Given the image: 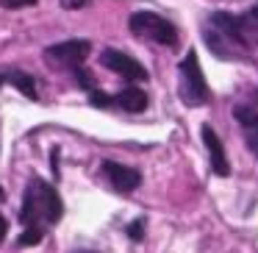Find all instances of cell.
<instances>
[{"instance_id":"cell-6","label":"cell","mask_w":258,"mask_h":253,"mask_svg":"<svg viewBox=\"0 0 258 253\" xmlns=\"http://www.w3.org/2000/svg\"><path fill=\"white\" fill-rule=\"evenodd\" d=\"M100 64L108 70H114L117 75H122V78H128V81H147V70L142 67L134 56H128V53H122V50H111V47L103 50Z\"/></svg>"},{"instance_id":"cell-12","label":"cell","mask_w":258,"mask_h":253,"mask_svg":"<svg viewBox=\"0 0 258 253\" xmlns=\"http://www.w3.org/2000/svg\"><path fill=\"white\" fill-rule=\"evenodd\" d=\"M42 236H45V228H42V225H25V231L20 234V239H17V247L36 245V242H42Z\"/></svg>"},{"instance_id":"cell-15","label":"cell","mask_w":258,"mask_h":253,"mask_svg":"<svg viewBox=\"0 0 258 253\" xmlns=\"http://www.w3.org/2000/svg\"><path fill=\"white\" fill-rule=\"evenodd\" d=\"M128 236L131 239H142L145 236V220H136V223L128 225Z\"/></svg>"},{"instance_id":"cell-5","label":"cell","mask_w":258,"mask_h":253,"mask_svg":"<svg viewBox=\"0 0 258 253\" xmlns=\"http://www.w3.org/2000/svg\"><path fill=\"white\" fill-rule=\"evenodd\" d=\"M89 50L92 45L86 39H70V42H58V45H50L45 50V56L50 62L61 64V67H81V64L89 59Z\"/></svg>"},{"instance_id":"cell-19","label":"cell","mask_w":258,"mask_h":253,"mask_svg":"<svg viewBox=\"0 0 258 253\" xmlns=\"http://www.w3.org/2000/svg\"><path fill=\"white\" fill-rule=\"evenodd\" d=\"M6 200V192H3V186H0V203Z\"/></svg>"},{"instance_id":"cell-2","label":"cell","mask_w":258,"mask_h":253,"mask_svg":"<svg viewBox=\"0 0 258 253\" xmlns=\"http://www.w3.org/2000/svg\"><path fill=\"white\" fill-rule=\"evenodd\" d=\"M178 92H180L183 106H189V109L206 106V103L211 100L206 75H203V70H200V59H197L195 50L186 53L180 67H178Z\"/></svg>"},{"instance_id":"cell-4","label":"cell","mask_w":258,"mask_h":253,"mask_svg":"<svg viewBox=\"0 0 258 253\" xmlns=\"http://www.w3.org/2000/svg\"><path fill=\"white\" fill-rule=\"evenodd\" d=\"M128 28L134 31L139 39H150V42H158V45H167V47L178 45V31H175V25L169 23V20H164L161 14L136 12V14H131Z\"/></svg>"},{"instance_id":"cell-18","label":"cell","mask_w":258,"mask_h":253,"mask_svg":"<svg viewBox=\"0 0 258 253\" xmlns=\"http://www.w3.org/2000/svg\"><path fill=\"white\" fill-rule=\"evenodd\" d=\"M6 234H9V223H6V217L0 214V239H6Z\"/></svg>"},{"instance_id":"cell-9","label":"cell","mask_w":258,"mask_h":253,"mask_svg":"<svg viewBox=\"0 0 258 253\" xmlns=\"http://www.w3.org/2000/svg\"><path fill=\"white\" fill-rule=\"evenodd\" d=\"M233 114H236V120H239L241 131H244L247 147L258 156V112L255 109H247V106H239Z\"/></svg>"},{"instance_id":"cell-17","label":"cell","mask_w":258,"mask_h":253,"mask_svg":"<svg viewBox=\"0 0 258 253\" xmlns=\"http://www.w3.org/2000/svg\"><path fill=\"white\" fill-rule=\"evenodd\" d=\"M86 3H89V0H61V6L64 9H73V12H75V9H84Z\"/></svg>"},{"instance_id":"cell-11","label":"cell","mask_w":258,"mask_h":253,"mask_svg":"<svg viewBox=\"0 0 258 253\" xmlns=\"http://www.w3.org/2000/svg\"><path fill=\"white\" fill-rule=\"evenodd\" d=\"M6 75V84H12L14 89H20L25 97H31V100H39V95H36V86H34V78H31L28 73H20V70H9Z\"/></svg>"},{"instance_id":"cell-13","label":"cell","mask_w":258,"mask_h":253,"mask_svg":"<svg viewBox=\"0 0 258 253\" xmlns=\"http://www.w3.org/2000/svg\"><path fill=\"white\" fill-rule=\"evenodd\" d=\"M89 103H92V106H97V109H108V106H114V97L111 95H103L100 89H92L89 92Z\"/></svg>"},{"instance_id":"cell-21","label":"cell","mask_w":258,"mask_h":253,"mask_svg":"<svg viewBox=\"0 0 258 253\" xmlns=\"http://www.w3.org/2000/svg\"><path fill=\"white\" fill-rule=\"evenodd\" d=\"M73 253H95V250H73Z\"/></svg>"},{"instance_id":"cell-16","label":"cell","mask_w":258,"mask_h":253,"mask_svg":"<svg viewBox=\"0 0 258 253\" xmlns=\"http://www.w3.org/2000/svg\"><path fill=\"white\" fill-rule=\"evenodd\" d=\"M3 9H25V6H36V0H0Z\"/></svg>"},{"instance_id":"cell-20","label":"cell","mask_w":258,"mask_h":253,"mask_svg":"<svg viewBox=\"0 0 258 253\" xmlns=\"http://www.w3.org/2000/svg\"><path fill=\"white\" fill-rule=\"evenodd\" d=\"M3 84H6V75H3V73H0V86H3Z\"/></svg>"},{"instance_id":"cell-7","label":"cell","mask_w":258,"mask_h":253,"mask_svg":"<svg viewBox=\"0 0 258 253\" xmlns=\"http://www.w3.org/2000/svg\"><path fill=\"white\" fill-rule=\"evenodd\" d=\"M103 175L108 178V184L117 192H134L142 184V173L134 167H125L117 162H103Z\"/></svg>"},{"instance_id":"cell-8","label":"cell","mask_w":258,"mask_h":253,"mask_svg":"<svg viewBox=\"0 0 258 253\" xmlns=\"http://www.w3.org/2000/svg\"><path fill=\"white\" fill-rule=\"evenodd\" d=\"M203 145H206V150H208V162H211V170L217 175H230V164H228V156H225V147H222V142H219V136L214 134V128L211 125H203Z\"/></svg>"},{"instance_id":"cell-14","label":"cell","mask_w":258,"mask_h":253,"mask_svg":"<svg viewBox=\"0 0 258 253\" xmlns=\"http://www.w3.org/2000/svg\"><path fill=\"white\" fill-rule=\"evenodd\" d=\"M75 78H78V84L84 86L86 92H92V89H95V78H92V75L86 73L84 67H75Z\"/></svg>"},{"instance_id":"cell-3","label":"cell","mask_w":258,"mask_h":253,"mask_svg":"<svg viewBox=\"0 0 258 253\" xmlns=\"http://www.w3.org/2000/svg\"><path fill=\"white\" fill-rule=\"evenodd\" d=\"M208 25L222 31V34L228 36L230 42H236L241 50L258 45V6H252L250 12L239 14V17H233V14H228V12H217V14H211V23Z\"/></svg>"},{"instance_id":"cell-10","label":"cell","mask_w":258,"mask_h":253,"mask_svg":"<svg viewBox=\"0 0 258 253\" xmlns=\"http://www.w3.org/2000/svg\"><path fill=\"white\" fill-rule=\"evenodd\" d=\"M114 106L125 109V112H145L147 109V95L142 89H136V86H128V89H122L119 95H114Z\"/></svg>"},{"instance_id":"cell-1","label":"cell","mask_w":258,"mask_h":253,"mask_svg":"<svg viewBox=\"0 0 258 253\" xmlns=\"http://www.w3.org/2000/svg\"><path fill=\"white\" fill-rule=\"evenodd\" d=\"M64 214V203L58 192L47 181L31 178L23 195V209H20V223L23 225H50L58 223Z\"/></svg>"}]
</instances>
